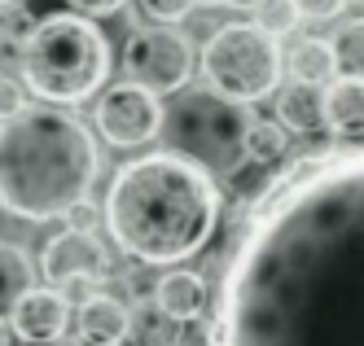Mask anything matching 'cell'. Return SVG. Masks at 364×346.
Segmentation results:
<instances>
[{"label":"cell","instance_id":"cell-13","mask_svg":"<svg viewBox=\"0 0 364 346\" xmlns=\"http://www.w3.org/2000/svg\"><path fill=\"white\" fill-rule=\"evenodd\" d=\"M80 337L88 346H119L127 337V307L110 294H92L80 303Z\"/></svg>","mask_w":364,"mask_h":346},{"label":"cell","instance_id":"cell-9","mask_svg":"<svg viewBox=\"0 0 364 346\" xmlns=\"http://www.w3.org/2000/svg\"><path fill=\"white\" fill-rule=\"evenodd\" d=\"M44 281L53 285H84V281H101L110 272L106 246L97 242L92 228H66L58 237H48L44 259H40Z\"/></svg>","mask_w":364,"mask_h":346},{"label":"cell","instance_id":"cell-1","mask_svg":"<svg viewBox=\"0 0 364 346\" xmlns=\"http://www.w3.org/2000/svg\"><path fill=\"white\" fill-rule=\"evenodd\" d=\"M215 346H364L360 145L264 193L224 268Z\"/></svg>","mask_w":364,"mask_h":346},{"label":"cell","instance_id":"cell-18","mask_svg":"<svg viewBox=\"0 0 364 346\" xmlns=\"http://www.w3.org/2000/svg\"><path fill=\"white\" fill-rule=\"evenodd\" d=\"M127 333H132L136 346H180V325L167 320L159 307L127 311Z\"/></svg>","mask_w":364,"mask_h":346},{"label":"cell","instance_id":"cell-6","mask_svg":"<svg viewBox=\"0 0 364 346\" xmlns=\"http://www.w3.org/2000/svg\"><path fill=\"white\" fill-rule=\"evenodd\" d=\"M202 75L228 101H264L281 84V48L255 22H228L202 48Z\"/></svg>","mask_w":364,"mask_h":346},{"label":"cell","instance_id":"cell-7","mask_svg":"<svg viewBox=\"0 0 364 346\" xmlns=\"http://www.w3.org/2000/svg\"><path fill=\"white\" fill-rule=\"evenodd\" d=\"M123 70H127L123 84L163 97V92H176V88L189 84L193 48L180 31H171V26H149V31H136L123 44Z\"/></svg>","mask_w":364,"mask_h":346},{"label":"cell","instance_id":"cell-23","mask_svg":"<svg viewBox=\"0 0 364 346\" xmlns=\"http://www.w3.org/2000/svg\"><path fill=\"white\" fill-rule=\"evenodd\" d=\"M351 5V0H294V9H299V18H316V22H329V18H338Z\"/></svg>","mask_w":364,"mask_h":346},{"label":"cell","instance_id":"cell-15","mask_svg":"<svg viewBox=\"0 0 364 346\" xmlns=\"http://www.w3.org/2000/svg\"><path fill=\"white\" fill-rule=\"evenodd\" d=\"M281 123L299 131V136H311V131H325V119H321V88H307V84H290L281 92Z\"/></svg>","mask_w":364,"mask_h":346},{"label":"cell","instance_id":"cell-4","mask_svg":"<svg viewBox=\"0 0 364 346\" xmlns=\"http://www.w3.org/2000/svg\"><path fill=\"white\" fill-rule=\"evenodd\" d=\"M18 62L27 88L53 105L88 101L110 75V44L80 13L40 18L18 44Z\"/></svg>","mask_w":364,"mask_h":346},{"label":"cell","instance_id":"cell-24","mask_svg":"<svg viewBox=\"0 0 364 346\" xmlns=\"http://www.w3.org/2000/svg\"><path fill=\"white\" fill-rule=\"evenodd\" d=\"M66 5L80 13V18H110V13H119L123 9V0H66Z\"/></svg>","mask_w":364,"mask_h":346},{"label":"cell","instance_id":"cell-17","mask_svg":"<svg viewBox=\"0 0 364 346\" xmlns=\"http://www.w3.org/2000/svg\"><path fill=\"white\" fill-rule=\"evenodd\" d=\"M285 149H290V141H285V127H281V123L250 119V127H246V141H242L246 163H255V167H268V163H277V158H281Z\"/></svg>","mask_w":364,"mask_h":346},{"label":"cell","instance_id":"cell-11","mask_svg":"<svg viewBox=\"0 0 364 346\" xmlns=\"http://www.w3.org/2000/svg\"><path fill=\"white\" fill-rule=\"evenodd\" d=\"M321 119L333 136L360 145V136H364V84L355 75H338L321 88Z\"/></svg>","mask_w":364,"mask_h":346},{"label":"cell","instance_id":"cell-16","mask_svg":"<svg viewBox=\"0 0 364 346\" xmlns=\"http://www.w3.org/2000/svg\"><path fill=\"white\" fill-rule=\"evenodd\" d=\"M36 272H31V259L22 246H9V242H0V315H9V307L27 294Z\"/></svg>","mask_w":364,"mask_h":346},{"label":"cell","instance_id":"cell-10","mask_svg":"<svg viewBox=\"0 0 364 346\" xmlns=\"http://www.w3.org/2000/svg\"><path fill=\"white\" fill-rule=\"evenodd\" d=\"M70 325V303L58 289H27L14 307H9V337L22 342H58Z\"/></svg>","mask_w":364,"mask_h":346},{"label":"cell","instance_id":"cell-5","mask_svg":"<svg viewBox=\"0 0 364 346\" xmlns=\"http://www.w3.org/2000/svg\"><path fill=\"white\" fill-rule=\"evenodd\" d=\"M163 127L171 131V153L198 163L206 175H242L246 167V153H242V141H246V127H250V114L246 105L228 101L211 88H198V92H185L180 105L163 119Z\"/></svg>","mask_w":364,"mask_h":346},{"label":"cell","instance_id":"cell-20","mask_svg":"<svg viewBox=\"0 0 364 346\" xmlns=\"http://www.w3.org/2000/svg\"><path fill=\"white\" fill-rule=\"evenodd\" d=\"M329 48H333L338 70L360 79V70H364V26H360V18H355V22H347V31L338 36V40H329Z\"/></svg>","mask_w":364,"mask_h":346},{"label":"cell","instance_id":"cell-21","mask_svg":"<svg viewBox=\"0 0 364 346\" xmlns=\"http://www.w3.org/2000/svg\"><path fill=\"white\" fill-rule=\"evenodd\" d=\"M141 9H145V18H154L159 26H171L180 18H189L193 0H141Z\"/></svg>","mask_w":364,"mask_h":346},{"label":"cell","instance_id":"cell-14","mask_svg":"<svg viewBox=\"0 0 364 346\" xmlns=\"http://www.w3.org/2000/svg\"><path fill=\"white\" fill-rule=\"evenodd\" d=\"M281 66L294 75V84H307V88H325L329 79H338V62H333V48L329 40H299L290 48V58H281Z\"/></svg>","mask_w":364,"mask_h":346},{"label":"cell","instance_id":"cell-12","mask_svg":"<svg viewBox=\"0 0 364 346\" xmlns=\"http://www.w3.org/2000/svg\"><path fill=\"white\" fill-rule=\"evenodd\" d=\"M154 307H159L167 320L185 325V320H198L202 307H206V285L198 272H167L154 289Z\"/></svg>","mask_w":364,"mask_h":346},{"label":"cell","instance_id":"cell-28","mask_svg":"<svg viewBox=\"0 0 364 346\" xmlns=\"http://www.w3.org/2000/svg\"><path fill=\"white\" fill-rule=\"evenodd\" d=\"M9 5H22V0H0V9H9Z\"/></svg>","mask_w":364,"mask_h":346},{"label":"cell","instance_id":"cell-8","mask_svg":"<svg viewBox=\"0 0 364 346\" xmlns=\"http://www.w3.org/2000/svg\"><path fill=\"white\" fill-rule=\"evenodd\" d=\"M163 119H167L163 101L145 88H132V84L110 88L97 105V131H101V141H110L114 149L149 145L163 131Z\"/></svg>","mask_w":364,"mask_h":346},{"label":"cell","instance_id":"cell-25","mask_svg":"<svg viewBox=\"0 0 364 346\" xmlns=\"http://www.w3.org/2000/svg\"><path fill=\"white\" fill-rule=\"evenodd\" d=\"M228 5H237V9H255L259 0H228Z\"/></svg>","mask_w":364,"mask_h":346},{"label":"cell","instance_id":"cell-2","mask_svg":"<svg viewBox=\"0 0 364 346\" xmlns=\"http://www.w3.org/2000/svg\"><path fill=\"white\" fill-rule=\"evenodd\" d=\"M110 237L141 263H180L220 228V189L180 153H145L114 171L106 198Z\"/></svg>","mask_w":364,"mask_h":346},{"label":"cell","instance_id":"cell-26","mask_svg":"<svg viewBox=\"0 0 364 346\" xmlns=\"http://www.w3.org/2000/svg\"><path fill=\"white\" fill-rule=\"evenodd\" d=\"M0 346H9V325L0 320Z\"/></svg>","mask_w":364,"mask_h":346},{"label":"cell","instance_id":"cell-27","mask_svg":"<svg viewBox=\"0 0 364 346\" xmlns=\"http://www.w3.org/2000/svg\"><path fill=\"white\" fill-rule=\"evenodd\" d=\"M193 5H228V0H193Z\"/></svg>","mask_w":364,"mask_h":346},{"label":"cell","instance_id":"cell-19","mask_svg":"<svg viewBox=\"0 0 364 346\" xmlns=\"http://www.w3.org/2000/svg\"><path fill=\"white\" fill-rule=\"evenodd\" d=\"M299 22H303V18H299V9H294V0H259V5H255V26H259L268 40L290 36Z\"/></svg>","mask_w":364,"mask_h":346},{"label":"cell","instance_id":"cell-22","mask_svg":"<svg viewBox=\"0 0 364 346\" xmlns=\"http://www.w3.org/2000/svg\"><path fill=\"white\" fill-rule=\"evenodd\" d=\"M22 105H27V92H22V84H18V79H9V75H0V123L14 119Z\"/></svg>","mask_w":364,"mask_h":346},{"label":"cell","instance_id":"cell-3","mask_svg":"<svg viewBox=\"0 0 364 346\" xmlns=\"http://www.w3.org/2000/svg\"><path fill=\"white\" fill-rule=\"evenodd\" d=\"M92 131L58 105H22L0 123V206L18 220H58L97 184Z\"/></svg>","mask_w":364,"mask_h":346}]
</instances>
